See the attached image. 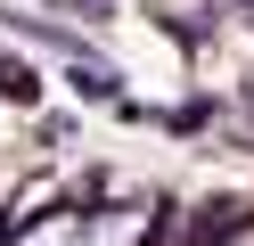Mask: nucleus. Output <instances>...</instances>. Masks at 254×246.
Returning a JSON list of instances; mask_svg holds the SVG:
<instances>
[{"label":"nucleus","mask_w":254,"mask_h":246,"mask_svg":"<svg viewBox=\"0 0 254 246\" xmlns=\"http://www.w3.org/2000/svg\"><path fill=\"white\" fill-rule=\"evenodd\" d=\"M246 222H254V205H246V197H205V205H197V222H189V246H230Z\"/></svg>","instance_id":"nucleus-1"},{"label":"nucleus","mask_w":254,"mask_h":246,"mask_svg":"<svg viewBox=\"0 0 254 246\" xmlns=\"http://www.w3.org/2000/svg\"><path fill=\"white\" fill-rule=\"evenodd\" d=\"M0 98H8V107H33V98H41V74L25 58H8V49H0Z\"/></svg>","instance_id":"nucleus-2"},{"label":"nucleus","mask_w":254,"mask_h":246,"mask_svg":"<svg viewBox=\"0 0 254 246\" xmlns=\"http://www.w3.org/2000/svg\"><path fill=\"white\" fill-rule=\"evenodd\" d=\"M74 90H82V98H115V66H99V58H74Z\"/></svg>","instance_id":"nucleus-3"}]
</instances>
